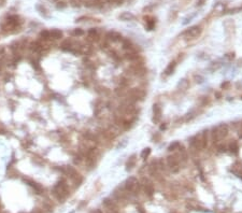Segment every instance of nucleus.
I'll return each instance as SVG.
<instances>
[{
  "label": "nucleus",
  "instance_id": "1",
  "mask_svg": "<svg viewBox=\"0 0 242 213\" xmlns=\"http://www.w3.org/2000/svg\"><path fill=\"white\" fill-rule=\"evenodd\" d=\"M189 145H191L192 150L196 152L204 150L208 146V136L206 131L198 132L195 136H193L189 140Z\"/></svg>",
  "mask_w": 242,
  "mask_h": 213
},
{
  "label": "nucleus",
  "instance_id": "2",
  "mask_svg": "<svg viewBox=\"0 0 242 213\" xmlns=\"http://www.w3.org/2000/svg\"><path fill=\"white\" fill-rule=\"evenodd\" d=\"M228 126L226 124H220L216 127L213 128L212 131V139L214 142H220V141L224 140L227 135H228Z\"/></svg>",
  "mask_w": 242,
  "mask_h": 213
},
{
  "label": "nucleus",
  "instance_id": "3",
  "mask_svg": "<svg viewBox=\"0 0 242 213\" xmlns=\"http://www.w3.org/2000/svg\"><path fill=\"white\" fill-rule=\"evenodd\" d=\"M166 165L167 167L169 168L170 171L172 172H177L181 168V162L179 157L175 155V154H172V155H169V156L166 158Z\"/></svg>",
  "mask_w": 242,
  "mask_h": 213
},
{
  "label": "nucleus",
  "instance_id": "4",
  "mask_svg": "<svg viewBox=\"0 0 242 213\" xmlns=\"http://www.w3.org/2000/svg\"><path fill=\"white\" fill-rule=\"evenodd\" d=\"M128 101H130V102H134V101H136V100H141L143 97H144V92L143 91H141V89L139 88H134L131 89V91H129L128 92Z\"/></svg>",
  "mask_w": 242,
  "mask_h": 213
},
{
  "label": "nucleus",
  "instance_id": "5",
  "mask_svg": "<svg viewBox=\"0 0 242 213\" xmlns=\"http://www.w3.org/2000/svg\"><path fill=\"white\" fill-rule=\"evenodd\" d=\"M201 31L202 29L200 26H193V27H191L189 29L186 30L185 33H184V36H185V38L187 39H195L200 36Z\"/></svg>",
  "mask_w": 242,
  "mask_h": 213
},
{
  "label": "nucleus",
  "instance_id": "6",
  "mask_svg": "<svg viewBox=\"0 0 242 213\" xmlns=\"http://www.w3.org/2000/svg\"><path fill=\"white\" fill-rule=\"evenodd\" d=\"M138 180L134 177H130V178L127 179V181L125 182V189L129 193H132L137 189L138 187Z\"/></svg>",
  "mask_w": 242,
  "mask_h": 213
},
{
  "label": "nucleus",
  "instance_id": "7",
  "mask_svg": "<svg viewBox=\"0 0 242 213\" xmlns=\"http://www.w3.org/2000/svg\"><path fill=\"white\" fill-rule=\"evenodd\" d=\"M121 35L118 33H116V31H110V33H108L107 35V39L110 41H118L121 40Z\"/></svg>",
  "mask_w": 242,
  "mask_h": 213
},
{
  "label": "nucleus",
  "instance_id": "8",
  "mask_svg": "<svg viewBox=\"0 0 242 213\" xmlns=\"http://www.w3.org/2000/svg\"><path fill=\"white\" fill-rule=\"evenodd\" d=\"M153 113H154V121L158 122L161 117V110L157 105H153Z\"/></svg>",
  "mask_w": 242,
  "mask_h": 213
},
{
  "label": "nucleus",
  "instance_id": "9",
  "mask_svg": "<svg viewBox=\"0 0 242 213\" xmlns=\"http://www.w3.org/2000/svg\"><path fill=\"white\" fill-rule=\"evenodd\" d=\"M50 36H51V39L57 40V39H60L62 37V30L59 29H52L50 30Z\"/></svg>",
  "mask_w": 242,
  "mask_h": 213
},
{
  "label": "nucleus",
  "instance_id": "10",
  "mask_svg": "<svg viewBox=\"0 0 242 213\" xmlns=\"http://www.w3.org/2000/svg\"><path fill=\"white\" fill-rule=\"evenodd\" d=\"M136 160H137V158H136V155H132V156L128 159V162H127V164H126L127 169H131L132 167H134V165H136Z\"/></svg>",
  "mask_w": 242,
  "mask_h": 213
},
{
  "label": "nucleus",
  "instance_id": "11",
  "mask_svg": "<svg viewBox=\"0 0 242 213\" xmlns=\"http://www.w3.org/2000/svg\"><path fill=\"white\" fill-rule=\"evenodd\" d=\"M144 191L148 195H152V194H153L154 189H153V185H152V183L148 182V183L144 184Z\"/></svg>",
  "mask_w": 242,
  "mask_h": 213
},
{
  "label": "nucleus",
  "instance_id": "12",
  "mask_svg": "<svg viewBox=\"0 0 242 213\" xmlns=\"http://www.w3.org/2000/svg\"><path fill=\"white\" fill-rule=\"evenodd\" d=\"M174 68H175V62H170L169 66L166 68V70H165V74L166 76H169V74H171L173 71H174Z\"/></svg>",
  "mask_w": 242,
  "mask_h": 213
},
{
  "label": "nucleus",
  "instance_id": "13",
  "mask_svg": "<svg viewBox=\"0 0 242 213\" xmlns=\"http://www.w3.org/2000/svg\"><path fill=\"white\" fill-rule=\"evenodd\" d=\"M180 148H181L180 142H173L172 144H170V145H169L168 150H169L170 152H177Z\"/></svg>",
  "mask_w": 242,
  "mask_h": 213
},
{
  "label": "nucleus",
  "instance_id": "14",
  "mask_svg": "<svg viewBox=\"0 0 242 213\" xmlns=\"http://www.w3.org/2000/svg\"><path fill=\"white\" fill-rule=\"evenodd\" d=\"M151 154V148H144L142 152H141V158L142 159H145L146 157L148 156Z\"/></svg>",
  "mask_w": 242,
  "mask_h": 213
},
{
  "label": "nucleus",
  "instance_id": "15",
  "mask_svg": "<svg viewBox=\"0 0 242 213\" xmlns=\"http://www.w3.org/2000/svg\"><path fill=\"white\" fill-rule=\"evenodd\" d=\"M121 19H134V16H132L131 14H128V13H124V14H122L121 15Z\"/></svg>",
  "mask_w": 242,
  "mask_h": 213
},
{
  "label": "nucleus",
  "instance_id": "16",
  "mask_svg": "<svg viewBox=\"0 0 242 213\" xmlns=\"http://www.w3.org/2000/svg\"><path fill=\"white\" fill-rule=\"evenodd\" d=\"M72 33L74 36H82L84 33V31H83V30H81V29H75Z\"/></svg>",
  "mask_w": 242,
  "mask_h": 213
},
{
  "label": "nucleus",
  "instance_id": "17",
  "mask_svg": "<svg viewBox=\"0 0 242 213\" xmlns=\"http://www.w3.org/2000/svg\"><path fill=\"white\" fill-rule=\"evenodd\" d=\"M230 150H231V152H232V151H234V152H237V150H238V146H237L236 142L231 143V145H230Z\"/></svg>",
  "mask_w": 242,
  "mask_h": 213
}]
</instances>
